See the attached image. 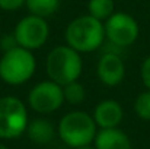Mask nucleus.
Returning <instances> with one entry per match:
<instances>
[{"mask_svg":"<svg viewBox=\"0 0 150 149\" xmlns=\"http://www.w3.org/2000/svg\"><path fill=\"white\" fill-rule=\"evenodd\" d=\"M103 38L105 25L102 21L91 15L74 19L66 29L67 44L79 53H89L96 50L103 43Z\"/></svg>","mask_w":150,"mask_h":149,"instance_id":"nucleus-1","label":"nucleus"},{"mask_svg":"<svg viewBox=\"0 0 150 149\" xmlns=\"http://www.w3.org/2000/svg\"><path fill=\"white\" fill-rule=\"evenodd\" d=\"M96 123L93 117L83 111H71L66 114L58 124L61 140L70 148L89 146L96 138Z\"/></svg>","mask_w":150,"mask_h":149,"instance_id":"nucleus-2","label":"nucleus"},{"mask_svg":"<svg viewBox=\"0 0 150 149\" xmlns=\"http://www.w3.org/2000/svg\"><path fill=\"white\" fill-rule=\"evenodd\" d=\"M47 73L52 82L64 86L76 82L82 73V58L79 51L70 46H60L47 57Z\"/></svg>","mask_w":150,"mask_h":149,"instance_id":"nucleus-3","label":"nucleus"},{"mask_svg":"<svg viewBox=\"0 0 150 149\" xmlns=\"http://www.w3.org/2000/svg\"><path fill=\"white\" fill-rule=\"evenodd\" d=\"M35 72V58L31 50L12 47L6 50L0 60V78L9 85H21L26 82Z\"/></svg>","mask_w":150,"mask_h":149,"instance_id":"nucleus-4","label":"nucleus"},{"mask_svg":"<svg viewBox=\"0 0 150 149\" xmlns=\"http://www.w3.org/2000/svg\"><path fill=\"white\" fill-rule=\"evenodd\" d=\"M28 127V113L21 99L15 97L0 98V138H19Z\"/></svg>","mask_w":150,"mask_h":149,"instance_id":"nucleus-5","label":"nucleus"},{"mask_svg":"<svg viewBox=\"0 0 150 149\" xmlns=\"http://www.w3.org/2000/svg\"><path fill=\"white\" fill-rule=\"evenodd\" d=\"M50 28L44 18L31 15L23 18L15 29V41L26 50L40 48L48 40Z\"/></svg>","mask_w":150,"mask_h":149,"instance_id":"nucleus-6","label":"nucleus"},{"mask_svg":"<svg viewBox=\"0 0 150 149\" xmlns=\"http://www.w3.org/2000/svg\"><path fill=\"white\" fill-rule=\"evenodd\" d=\"M106 38L117 47L131 46L139 37V25L134 18L127 13H114L105 24Z\"/></svg>","mask_w":150,"mask_h":149,"instance_id":"nucleus-7","label":"nucleus"},{"mask_svg":"<svg viewBox=\"0 0 150 149\" xmlns=\"http://www.w3.org/2000/svg\"><path fill=\"white\" fill-rule=\"evenodd\" d=\"M29 105L32 110L41 114H48L61 107L64 102V92L61 85L52 82V81H45L32 88L29 92Z\"/></svg>","mask_w":150,"mask_h":149,"instance_id":"nucleus-8","label":"nucleus"},{"mask_svg":"<svg viewBox=\"0 0 150 149\" xmlns=\"http://www.w3.org/2000/svg\"><path fill=\"white\" fill-rule=\"evenodd\" d=\"M125 67L121 57L115 53H106L98 63V76L108 86H115L124 79Z\"/></svg>","mask_w":150,"mask_h":149,"instance_id":"nucleus-9","label":"nucleus"},{"mask_svg":"<svg viewBox=\"0 0 150 149\" xmlns=\"http://www.w3.org/2000/svg\"><path fill=\"white\" fill-rule=\"evenodd\" d=\"M122 115L124 113L121 105L114 99H105L99 102L93 111V120L100 129L118 127V124L122 120Z\"/></svg>","mask_w":150,"mask_h":149,"instance_id":"nucleus-10","label":"nucleus"},{"mask_svg":"<svg viewBox=\"0 0 150 149\" xmlns=\"http://www.w3.org/2000/svg\"><path fill=\"white\" fill-rule=\"evenodd\" d=\"M95 149H133L130 138L120 129H100L95 138Z\"/></svg>","mask_w":150,"mask_h":149,"instance_id":"nucleus-11","label":"nucleus"},{"mask_svg":"<svg viewBox=\"0 0 150 149\" xmlns=\"http://www.w3.org/2000/svg\"><path fill=\"white\" fill-rule=\"evenodd\" d=\"M26 133L28 138L38 145H47L54 139L55 130L54 126L51 124L48 120L44 118H37L34 121H31L26 127Z\"/></svg>","mask_w":150,"mask_h":149,"instance_id":"nucleus-12","label":"nucleus"},{"mask_svg":"<svg viewBox=\"0 0 150 149\" xmlns=\"http://www.w3.org/2000/svg\"><path fill=\"white\" fill-rule=\"evenodd\" d=\"M29 12L40 18L51 16L60 6V0H25Z\"/></svg>","mask_w":150,"mask_h":149,"instance_id":"nucleus-13","label":"nucleus"},{"mask_svg":"<svg viewBox=\"0 0 150 149\" xmlns=\"http://www.w3.org/2000/svg\"><path fill=\"white\" fill-rule=\"evenodd\" d=\"M89 15L103 21L114 15V0H91L88 4Z\"/></svg>","mask_w":150,"mask_h":149,"instance_id":"nucleus-14","label":"nucleus"},{"mask_svg":"<svg viewBox=\"0 0 150 149\" xmlns=\"http://www.w3.org/2000/svg\"><path fill=\"white\" fill-rule=\"evenodd\" d=\"M63 92H64V101H67L73 105H79L85 99V88L77 81L64 85Z\"/></svg>","mask_w":150,"mask_h":149,"instance_id":"nucleus-15","label":"nucleus"},{"mask_svg":"<svg viewBox=\"0 0 150 149\" xmlns=\"http://www.w3.org/2000/svg\"><path fill=\"white\" fill-rule=\"evenodd\" d=\"M134 110L140 118L150 120V89L137 97L134 102Z\"/></svg>","mask_w":150,"mask_h":149,"instance_id":"nucleus-16","label":"nucleus"},{"mask_svg":"<svg viewBox=\"0 0 150 149\" xmlns=\"http://www.w3.org/2000/svg\"><path fill=\"white\" fill-rule=\"evenodd\" d=\"M25 3V0H0V9L3 10H16L19 7H22Z\"/></svg>","mask_w":150,"mask_h":149,"instance_id":"nucleus-17","label":"nucleus"},{"mask_svg":"<svg viewBox=\"0 0 150 149\" xmlns=\"http://www.w3.org/2000/svg\"><path fill=\"white\" fill-rule=\"evenodd\" d=\"M142 79H143L144 85L150 89V56L142 64Z\"/></svg>","mask_w":150,"mask_h":149,"instance_id":"nucleus-18","label":"nucleus"},{"mask_svg":"<svg viewBox=\"0 0 150 149\" xmlns=\"http://www.w3.org/2000/svg\"><path fill=\"white\" fill-rule=\"evenodd\" d=\"M76 149H95V148H91V146H82V148H76Z\"/></svg>","mask_w":150,"mask_h":149,"instance_id":"nucleus-19","label":"nucleus"},{"mask_svg":"<svg viewBox=\"0 0 150 149\" xmlns=\"http://www.w3.org/2000/svg\"><path fill=\"white\" fill-rule=\"evenodd\" d=\"M0 149H9V148H7V146H4L3 143H0Z\"/></svg>","mask_w":150,"mask_h":149,"instance_id":"nucleus-20","label":"nucleus"}]
</instances>
